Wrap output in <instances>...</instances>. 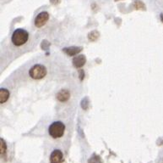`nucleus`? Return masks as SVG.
Returning a JSON list of instances; mask_svg holds the SVG:
<instances>
[{"mask_svg": "<svg viewBox=\"0 0 163 163\" xmlns=\"http://www.w3.org/2000/svg\"><path fill=\"white\" fill-rule=\"evenodd\" d=\"M88 163H102V158L97 155H93L88 161Z\"/></svg>", "mask_w": 163, "mask_h": 163, "instance_id": "9b49d317", "label": "nucleus"}, {"mask_svg": "<svg viewBox=\"0 0 163 163\" xmlns=\"http://www.w3.org/2000/svg\"><path fill=\"white\" fill-rule=\"evenodd\" d=\"M65 126L62 122H55L48 128V133L52 138H61L64 134Z\"/></svg>", "mask_w": 163, "mask_h": 163, "instance_id": "f03ea898", "label": "nucleus"}, {"mask_svg": "<svg viewBox=\"0 0 163 163\" xmlns=\"http://www.w3.org/2000/svg\"><path fill=\"white\" fill-rule=\"evenodd\" d=\"M49 46H50V44H49L47 41H46V40H45V41H43V42H42V49H47V48L49 47Z\"/></svg>", "mask_w": 163, "mask_h": 163, "instance_id": "4468645a", "label": "nucleus"}, {"mask_svg": "<svg viewBox=\"0 0 163 163\" xmlns=\"http://www.w3.org/2000/svg\"><path fill=\"white\" fill-rule=\"evenodd\" d=\"M161 21L163 22V14H161Z\"/></svg>", "mask_w": 163, "mask_h": 163, "instance_id": "dca6fc26", "label": "nucleus"}, {"mask_svg": "<svg viewBox=\"0 0 163 163\" xmlns=\"http://www.w3.org/2000/svg\"><path fill=\"white\" fill-rule=\"evenodd\" d=\"M99 36H100V34H99L97 31H92L91 33H89L88 38L91 41H96L99 37Z\"/></svg>", "mask_w": 163, "mask_h": 163, "instance_id": "ddd939ff", "label": "nucleus"}, {"mask_svg": "<svg viewBox=\"0 0 163 163\" xmlns=\"http://www.w3.org/2000/svg\"><path fill=\"white\" fill-rule=\"evenodd\" d=\"M63 161V152L59 149H55L52 152L50 156V162L51 163H62Z\"/></svg>", "mask_w": 163, "mask_h": 163, "instance_id": "39448f33", "label": "nucleus"}, {"mask_svg": "<svg viewBox=\"0 0 163 163\" xmlns=\"http://www.w3.org/2000/svg\"><path fill=\"white\" fill-rule=\"evenodd\" d=\"M85 62H86V58L83 54H80L73 59V65L76 68H80L84 66Z\"/></svg>", "mask_w": 163, "mask_h": 163, "instance_id": "423d86ee", "label": "nucleus"}, {"mask_svg": "<svg viewBox=\"0 0 163 163\" xmlns=\"http://www.w3.org/2000/svg\"><path fill=\"white\" fill-rule=\"evenodd\" d=\"M30 76L31 78L36 80H39L43 78L47 74V69L44 65H35L31 68L29 72Z\"/></svg>", "mask_w": 163, "mask_h": 163, "instance_id": "7ed1b4c3", "label": "nucleus"}, {"mask_svg": "<svg viewBox=\"0 0 163 163\" xmlns=\"http://www.w3.org/2000/svg\"><path fill=\"white\" fill-rule=\"evenodd\" d=\"M134 7H135L136 10H145V4L140 0H134Z\"/></svg>", "mask_w": 163, "mask_h": 163, "instance_id": "9d476101", "label": "nucleus"}, {"mask_svg": "<svg viewBox=\"0 0 163 163\" xmlns=\"http://www.w3.org/2000/svg\"><path fill=\"white\" fill-rule=\"evenodd\" d=\"M9 98V92L6 88H1L0 89V103L4 104L7 101Z\"/></svg>", "mask_w": 163, "mask_h": 163, "instance_id": "1a4fd4ad", "label": "nucleus"}, {"mask_svg": "<svg viewBox=\"0 0 163 163\" xmlns=\"http://www.w3.org/2000/svg\"><path fill=\"white\" fill-rule=\"evenodd\" d=\"M6 149H7V146H6V143L4 141V139H0V154L1 156L5 154L6 152Z\"/></svg>", "mask_w": 163, "mask_h": 163, "instance_id": "f8f14e48", "label": "nucleus"}, {"mask_svg": "<svg viewBox=\"0 0 163 163\" xmlns=\"http://www.w3.org/2000/svg\"><path fill=\"white\" fill-rule=\"evenodd\" d=\"M48 19H49V14L46 11L41 12L35 19V25L36 27H42L47 23Z\"/></svg>", "mask_w": 163, "mask_h": 163, "instance_id": "20e7f679", "label": "nucleus"}, {"mask_svg": "<svg viewBox=\"0 0 163 163\" xmlns=\"http://www.w3.org/2000/svg\"><path fill=\"white\" fill-rule=\"evenodd\" d=\"M80 80H83V78H84V72L83 71H80Z\"/></svg>", "mask_w": 163, "mask_h": 163, "instance_id": "2eb2a0df", "label": "nucleus"}, {"mask_svg": "<svg viewBox=\"0 0 163 163\" xmlns=\"http://www.w3.org/2000/svg\"><path fill=\"white\" fill-rule=\"evenodd\" d=\"M70 98V93L67 89H62L57 94V99L59 101L65 102Z\"/></svg>", "mask_w": 163, "mask_h": 163, "instance_id": "6e6552de", "label": "nucleus"}, {"mask_svg": "<svg viewBox=\"0 0 163 163\" xmlns=\"http://www.w3.org/2000/svg\"><path fill=\"white\" fill-rule=\"evenodd\" d=\"M82 49H83L82 47H67L64 48L63 51L69 56H74V55H76L79 53H80Z\"/></svg>", "mask_w": 163, "mask_h": 163, "instance_id": "0eeeda50", "label": "nucleus"}, {"mask_svg": "<svg viewBox=\"0 0 163 163\" xmlns=\"http://www.w3.org/2000/svg\"><path fill=\"white\" fill-rule=\"evenodd\" d=\"M28 38H29V33L26 30L17 29L15 30L12 35V43L15 46H21L28 41Z\"/></svg>", "mask_w": 163, "mask_h": 163, "instance_id": "f257e3e1", "label": "nucleus"}, {"mask_svg": "<svg viewBox=\"0 0 163 163\" xmlns=\"http://www.w3.org/2000/svg\"><path fill=\"white\" fill-rule=\"evenodd\" d=\"M115 1H121V0H115Z\"/></svg>", "mask_w": 163, "mask_h": 163, "instance_id": "f3484780", "label": "nucleus"}]
</instances>
